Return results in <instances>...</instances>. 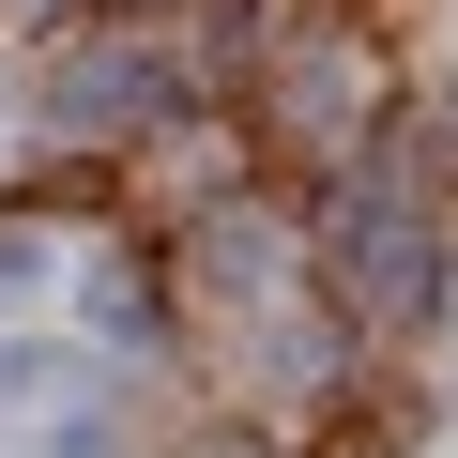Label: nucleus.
Masks as SVG:
<instances>
[{"label": "nucleus", "instance_id": "obj_1", "mask_svg": "<svg viewBox=\"0 0 458 458\" xmlns=\"http://www.w3.org/2000/svg\"><path fill=\"white\" fill-rule=\"evenodd\" d=\"M336 260H352V291H367L382 321H412V306L443 291V245H428V199H412L397 168H367V183L336 199Z\"/></svg>", "mask_w": 458, "mask_h": 458}]
</instances>
